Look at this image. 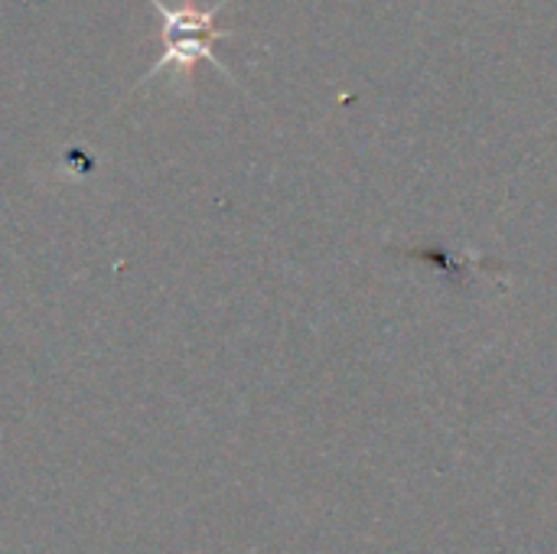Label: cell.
I'll list each match as a JSON object with an SVG mask.
<instances>
[{
    "label": "cell",
    "mask_w": 557,
    "mask_h": 554,
    "mask_svg": "<svg viewBox=\"0 0 557 554\" xmlns=\"http://www.w3.org/2000/svg\"><path fill=\"white\" fill-rule=\"evenodd\" d=\"M160 20H163V52L153 59V65L144 72L140 85H147L153 75H160L163 69H176V75H183L186 82L193 78V69L199 62L215 65L225 78L235 82L232 69L215 56V42L228 39V29H219V13L225 10L228 0H215L209 7H199L196 0H183V3H166V0H147Z\"/></svg>",
    "instance_id": "cell-1"
}]
</instances>
